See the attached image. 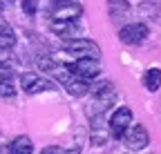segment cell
Returning <instances> with one entry per match:
<instances>
[{
    "instance_id": "cell-16",
    "label": "cell",
    "mask_w": 161,
    "mask_h": 154,
    "mask_svg": "<svg viewBox=\"0 0 161 154\" xmlns=\"http://www.w3.org/2000/svg\"><path fill=\"white\" fill-rule=\"evenodd\" d=\"M0 81H14V67L11 65H0Z\"/></svg>"
},
{
    "instance_id": "cell-19",
    "label": "cell",
    "mask_w": 161,
    "mask_h": 154,
    "mask_svg": "<svg viewBox=\"0 0 161 154\" xmlns=\"http://www.w3.org/2000/svg\"><path fill=\"white\" fill-rule=\"evenodd\" d=\"M3 3H9V5H11V3H16V0H3Z\"/></svg>"
},
{
    "instance_id": "cell-12",
    "label": "cell",
    "mask_w": 161,
    "mask_h": 154,
    "mask_svg": "<svg viewBox=\"0 0 161 154\" xmlns=\"http://www.w3.org/2000/svg\"><path fill=\"white\" fill-rule=\"evenodd\" d=\"M16 45V34H14V27L0 18V49H14Z\"/></svg>"
},
{
    "instance_id": "cell-13",
    "label": "cell",
    "mask_w": 161,
    "mask_h": 154,
    "mask_svg": "<svg viewBox=\"0 0 161 154\" xmlns=\"http://www.w3.org/2000/svg\"><path fill=\"white\" fill-rule=\"evenodd\" d=\"M143 87L148 92H157L161 87V69L159 67H150L146 74H143Z\"/></svg>"
},
{
    "instance_id": "cell-8",
    "label": "cell",
    "mask_w": 161,
    "mask_h": 154,
    "mask_svg": "<svg viewBox=\"0 0 161 154\" xmlns=\"http://www.w3.org/2000/svg\"><path fill=\"white\" fill-rule=\"evenodd\" d=\"M49 29L58 38H76L78 36V20H49Z\"/></svg>"
},
{
    "instance_id": "cell-18",
    "label": "cell",
    "mask_w": 161,
    "mask_h": 154,
    "mask_svg": "<svg viewBox=\"0 0 161 154\" xmlns=\"http://www.w3.org/2000/svg\"><path fill=\"white\" fill-rule=\"evenodd\" d=\"M3 7H5V3H3V0H0V11H3Z\"/></svg>"
},
{
    "instance_id": "cell-14",
    "label": "cell",
    "mask_w": 161,
    "mask_h": 154,
    "mask_svg": "<svg viewBox=\"0 0 161 154\" xmlns=\"http://www.w3.org/2000/svg\"><path fill=\"white\" fill-rule=\"evenodd\" d=\"M38 5H40V0H20V7H23L25 16H36L38 13Z\"/></svg>"
},
{
    "instance_id": "cell-3",
    "label": "cell",
    "mask_w": 161,
    "mask_h": 154,
    "mask_svg": "<svg viewBox=\"0 0 161 154\" xmlns=\"http://www.w3.org/2000/svg\"><path fill=\"white\" fill-rule=\"evenodd\" d=\"M134 123V114L128 105H121L119 109L112 112V116L108 121V132H110V136H114L116 141H121V136L125 134V130Z\"/></svg>"
},
{
    "instance_id": "cell-6",
    "label": "cell",
    "mask_w": 161,
    "mask_h": 154,
    "mask_svg": "<svg viewBox=\"0 0 161 154\" xmlns=\"http://www.w3.org/2000/svg\"><path fill=\"white\" fill-rule=\"evenodd\" d=\"M20 87H23L25 94H38V92H54L56 83L52 78H45L38 72H27L20 76Z\"/></svg>"
},
{
    "instance_id": "cell-11",
    "label": "cell",
    "mask_w": 161,
    "mask_h": 154,
    "mask_svg": "<svg viewBox=\"0 0 161 154\" xmlns=\"http://www.w3.org/2000/svg\"><path fill=\"white\" fill-rule=\"evenodd\" d=\"M90 83L85 78H76V76H72V78L65 83V89L69 92V96H76V98H83L85 94H90Z\"/></svg>"
},
{
    "instance_id": "cell-9",
    "label": "cell",
    "mask_w": 161,
    "mask_h": 154,
    "mask_svg": "<svg viewBox=\"0 0 161 154\" xmlns=\"http://www.w3.org/2000/svg\"><path fill=\"white\" fill-rule=\"evenodd\" d=\"M132 7L128 0H108V13L112 18V23H121L130 16Z\"/></svg>"
},
{
    "instance_id": "cell-1",
    "label": "cell",
    "mask_w": 161,
    "mask_h": 154,
    "mask_svg": "<svg viewBox=\"0 0 161 154\" xmlns=\"http://www.w3.org/2000/svg\"><path fill=\"white\" fill-rule=\"evenodd\" d=\"M52 20H78L83 16V5L76 0H47Z\"/></svg>"
},
{
    "instance_id": "cell-17",
    "label": "cell",
    "mask_w": 161,
    "mask_h": 154,
    "mask_svg": "<svg viewBox=\"0 0 161 154\" xmlns=\"http://www.w3.org/2000/svg\"><path fill=\"white\" fill-rule=\"evenodd\" d=\"M40 154H65V150H60L58 145H47V147H43Z\"/></svg>"
},
{
    "instance_id": "cell-2",
    "label": "cell",
    "mask_w": 161,
    "mask_h": 154,
    "mask_svg": "<svg viewBox=\"0 0 161 154\" xmlns=\"http://www.w3.org/2000/svg\"><path fill=\"white\" fill-rule=\"evenodd\" d=\"M63 49L67 51V54H74V56H78V58H101V47L94 43V40H90V38H65L63 40Z\"/></svg>"
},
{
    "instance_id": "cell-7",
    "label": "cell",
    "mask_w": 161,
    "mask_h": 154,
    "mask_svg": "<svg viewBox=\"0 0 161 154\" xmlns=\"http://www.w3.org/2000/svg\"><path fill=\"white\" fill-rule=\"evenodd\" d=\"M150 36V29L146 23H130L125 27L119 29V40L123 45H130V47H136V45H143Z\"/></svg>"
},
{
    "instance_id": "cell-5",
    "label": "cell",
    "mask_w": 161,
    "mask_h": 154,
    "mask_svg": "<svg viewBox=\"0 0 161 154\" xmlns=\"http://www.w3.org/2000/svg\"><path fill=\"white\" fill-rule=\"evenodd\" d=\"M72 76H76V78H96V76L101 74V65L96 58H76V61H69L63 65Z\"/></svg>"
},
{
    "instance_id": "cell-10",
    "label": "cell",
    "mask_w": 161,
    "mask_h": 154,
    "mask_svg": "<svg viewBox=\"0 0 161 154\" xmlns=\"http://www.w3.org/2000/svg\"><path fill=\"white\" fill-rule=\"evenodd\" d=\"M9 154H34V141L27 134H20L9 143Z\"/></svg>"
},
{
    "instance_id": "cell-15",
    "label": "cell",
    "mask_w": 161,
    "mask_h": 154,
    "mask_svg": "<svg viewBox=\"0 0 161 154\" xmlns=\"http://www.w3.org/2000/svg\"><path fill=\"white\" fill-rule=\"evenodd\" d=\"M16 96V87L11 81H0V98H11Z\"/></svg>"
},
{
    "instance_id": "cell-4",
    "label": "cell",
    "mask_w": 161,
    "mask_h": 154,
    "mask_svg": "<svg viewBox=\"0 0 161 154\" xmlns=\"http://www.w3.org/2000/svg\"><path fill=\"white\" fill-rule=\"evenodd\" d=\"M121 141L125 143L128 150L141 152V150H146V147L150 145V132L141 125V123H134V125H130V127L125 130V134L121 136Z\"/></svg>"
}]
</instances>
